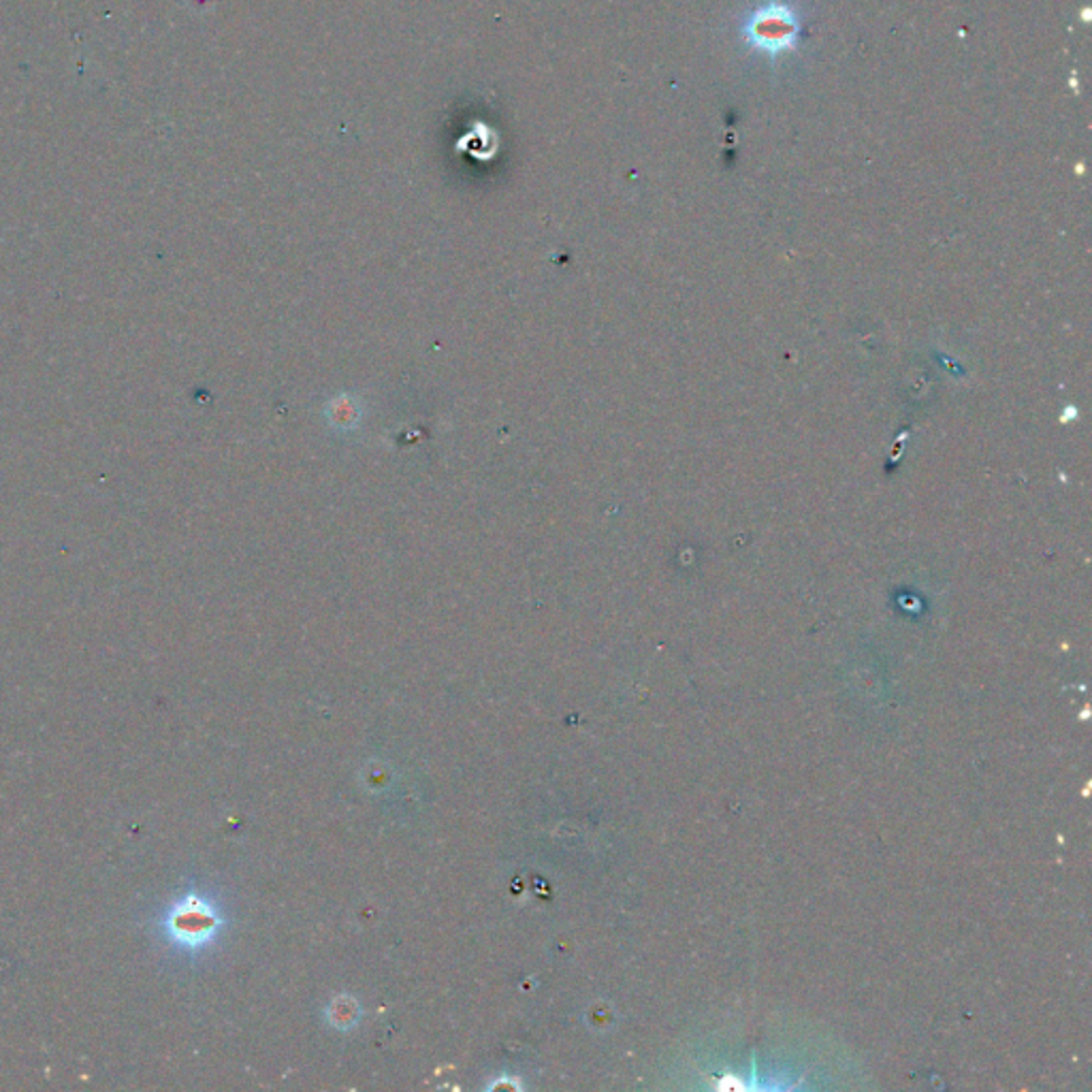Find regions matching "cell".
<instances>
[{"mask_svg":"<svg viewBox=\"0 0 1092 1092\" xmlns=\"http://www.w3.org/2000/svg\"><path fill=\"white\" fill-rule=\"evenodd\" d=\"M745 37L754 47L779 54L781 49L794 47V41L798 37V24L787 7L772 5L760 9L749 20Z\"/></svg>","mask_w":1092,"mask_h":1092,"instance_id":"obj_1","label":"cell"}]
</instances>
